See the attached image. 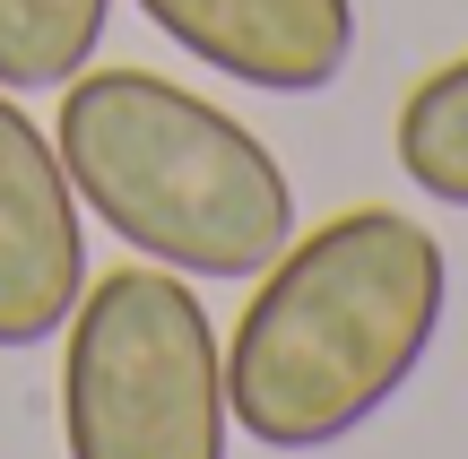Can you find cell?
<instances>
[{
    "instance_id": "cell-3",
    "label": "cell",
    "mask_w": 468,
    "mask_h": 459,
    "mask_svg": "<svg viewBox=\"0 0 468 459\" xmlns=\"http://www.w3.org/2000/svg\"><path fill=\"white\" fill-rule=\"evenodd\" d=\"M226 339L191 277H87L61 321V451L69 459H226Z\"/></svg>"
},
{
    "instance_id": "cell-2",
    "label": "cell",
    "mask_w": 468,
    "mask_h": 459,
    "mask_svg": "<svg viewBox=\"0 0 468 459\" xmlns=\"http://www.w3.org/2000/svg\"><path fill=\"white\" fill-rule=\"evenodd\" d=\"M52 148L87 217L191 287H251L295 235V183L269 139L156 69L87 61L52 104Z\"/></svg>"
},
{
    "instance_id": "cell-1",
    "label": "cell",
    "mask_w": 468,
    "mask_h": 459,
    "mask_svg": "<svg viewBox=\"0 0 468 459\" xmlns=\"http://www.w3.org/2000/svg\"><path fill=\"white\" fill-rule=\"evenodd\" d=\"M452 260L399 208H338L251 277L226 339V408L261 451H338L425 373Z\"/></svg>"
},
{
    "instance_id": "cell-7",
    "label": "cell",
    "mask_w": 468,
    "mask_h": 459,
    "mask_svg": "<svg viewBox=\"0 0 468 459\" xmlns=\"http://www.w3.org/2000/svg\"><path fill=\"white\" fill-rule=\"evenodd\" d=\"M390 148H399V173L425 191V200L468 208V52L442 61V69H425V78L408 87Z\"/></svg>"
},
{
    "instance_id": "cell-6",
    "label": "cell",
    "mask_w": 468,
    "mask_h": 459,
    "mask_svg": "<svg viewBox=\"0 0 468 459\" xmlns=\"http://www.w3.org/2000/svg\"><path fill=\"white\" fill-rule=\"evenodd\" d=\"M113 0H0V87L9 96H61L104 44Z\"/></svg>"
},
{
    "instance_id": "cell-4",
    "label": "cell",
    "mask_w": 468,
    "mask_h": 459,
    "mask_svg": "<svg viewBox=\"0 0 468 459\" xmlns=\"http://www.w3.org/2000/svg\"><path fill=\"white\" fill-rule=\"evenodd\" d=\"M87 295V208L52 130L0 87V356L61 339Z\"/></svg>"
},
{
    "instance_id": "cell-5",
    "label": "cell",
    "mask_w": 468,
    "mask_h": 459,
    "mask_svg": "<svg viewBox=\"0 0 468 459\" xmlns=\"http://www.w3.org/2000/svg\"><path fill=\"white\" fill-rule=\"evenodd\" d=\"M165 44L251 96H321L356 61V0H139Z\"/></svg>"
}]
</instances>
